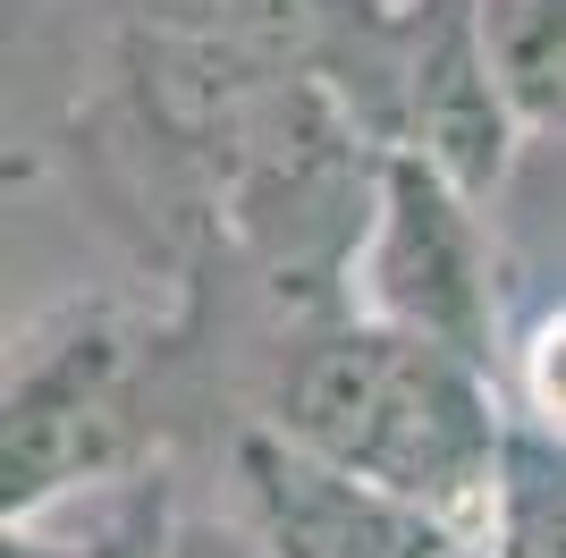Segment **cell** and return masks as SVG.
<instances>
[{"instance_id": "6", "label": "cell", "mask_w": 566, "mask_h": 558, "mask_svg": "<svg viewBox=\"0 0 566 558\" xmlns=\"http://www.w3.org/2000/svg\"><path fill=\"white\" fill-rule=\"evenodd\" d=\"M524 136H566V0H465Z\"/></svg>"}, {"instance_id": "9", "label": "cell", "mask_w": 566, "mask_h": 558, "mask_svg": "<svg viewBox=\"0 0 566 558\" xmlns=\"http://www.w3.org/2000/svg\"><path fill=\"white\" fill-rule=\"evenodd\" d=\"M516 397L533 415V441L566 448V304H549L516 339Z\"/></svg>"}, {"instance_id": "5", "label": "cell", "mask_w": 566, "mask_h": 558, "mask_svg": "<svg viewBox=\"0 0 566 558\" xmlns=\"http://www.w3.org/2000/svg\"><path fill=\"white\" fill-rule=\"evenodd\" d=\"M423 162H440L465 195H491L499 178H507V162H516V111H507V93H499L491 60H482V43H473V18L465 0H457V18L431 34V51L415 60V85H406V136Z\"/></svg>"}, {"instance_id": "7", "label": "cell", "mask_w": 566, "mask_h": 558, "mask_svg": "<svg viewBox=\"0 0 566 558\" xmlns=\"http://www.w3.org/2000/svg\"><path fill=\"white\" fill-rule=\"evenodd\" d=\"M169 541H178V525H169V490H161V474H153V483H136L85 541H51L43 525H9V550L0 558H169Z\"/></svg>"}, {"instance_id": "2", "label": "cell", "mask_w": 566, "mask_h": 558, "mask_svg": "<svg viewBox=\"0 0 566 558\" xmlns=\"http://www.w3.org/2000/svg\"><path fill=\"white\" fill-rule=\"evenodd\" d=\"M127 457V339L111 313H69L25 339L0 423V516L34 525Z\"/></svg>"}, {"instance_id": "10", "label": "cell", "mask_w": 566, "mask_h": 558, "mask_svg": "<svg viewBox=\"0 0 566 558\" xmlns=\"http://www.w3.org/2000/svg\"><path fill=\"white\" fill-rule=\"evenodd\" d=\"M169 558H271V550L254 541V525H245V534H220V525H178Z\"/></svg>"}, {"instance_id": "4", "label": "cell", "mask_w": 566, "mask_h": 558, "mask_svg": "<svg viewBox=\"0 0 566 558\" xmlns=\"http://www.w3.org/2000/svg\"><path fill=\"white\" fill-rule=\"evenodd\" d=\"M237 483H245V525L271 558H440L449 541H465L431 508L313 457L280 423H254L237 441Z\"/></svg>"}, {"instance_id": "3", "label": "cell", "mask_w": 566, "mask_h": 558, "mask_svg": "<svg viewBox=\"0 0 566 558\" xmlns=\"http://www.w3.org/2000/svg\"><path fill=\"white\" fill-rule=\"evenodd\" d=\"M473 204L482 195H465L440 162H423L415 144H389L355 279H364L373 322L449 339V348L491 364V246H482V211Z\"/></svg>"}, {"instance_id": "11", "label": "cell", "mask_w": 566, "mask_h": 558, "mask_svg": "<svg viewBox=\"0 0 566 558\" xmlns=\"http://www.w3.org/2000/svg\"><path fill=\"white\" fill-rule=\"evenodd\" d=\"M440 558H499V550H491V541H449Z\"/></svg>"}, {"instance_id": "8", "label": "cell", "mask_w": 566, "mask_h": 558, "mask_svg": "<svg viewBox=\"0 0 566 558\" xmlns=\"http://www.w3.org/2000/svg\"><path fill=\"white\" fill-rule=\"evenodd\" d=\"M482 541L499 558H566V465H542V448L516 441L507 490H499V516Z\"/></svg>"}, {"instance_id": "1", "label": "cell", "mask_w": 566, "mask_h": 558, "mask_svg": "<svg viewBox=\"0 0 566 558\" xmlns=\"http://www.w3.org/2000/svg\"><path fill=\"white\" fill-rule=\"evenodd\" d=\"M271 423L287 441H305L313 457L431 508L465 541L491 534L507 457H516L491 364L449 339L373 322V313L287 355L280 390H271Z\"/></svg>"}]
</instances>
